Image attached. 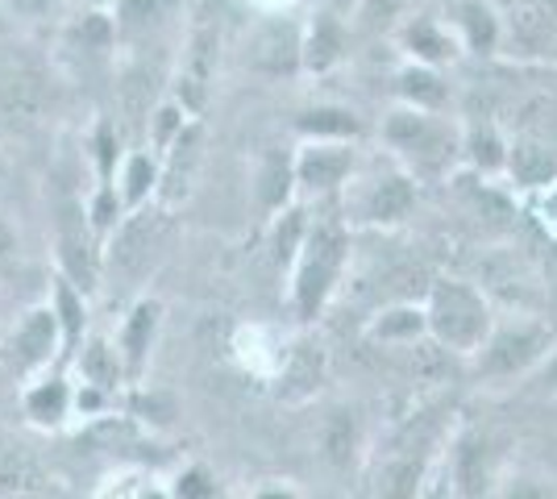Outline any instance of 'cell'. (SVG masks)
<instances>
[{
	"label": "cell",
	"instance_id": "6da1fadb",
	"mask_svg": "<svg viewBox=\"0 0 557 499\" xmlns=\"http://www.w3.org/2000/svg\"><path fill=\"white\" fill-rule=\"evenodd\" d=\"M424 316H429V333L442 341L445 350L470 358L487 346L491 329H495V316H491V304L483 300V291L462 284V279L433 284Z\"/></svg>",
	"mask_w": 557,
	"mask_h": 499
},
{
	"label": "cell",
	"instance_id": "7a4b0ae2",
	"mask_svg": "<svg viewBox=\"0 0 557 499\" xmlns=\"http://www.w3.org/2000/svg\"><path fill=\"white\" fill-rule=\"evenodd\" d=\"M549 346H554V333L545 325H536V321L495 325L487 346L474 354V366L487 379H511V375H524L529 366H536L541 358L549 354Z\"/></svg>",
	"mask_w": 557,
	"mask_h": 499
},
{
	"label": "cell",
	"instance_id": "3957f363",
	"mask_svg": "<svg viewBox=\"0 0 557 499\" xmlns=\"http://www.w3.org/2000/svg\"><path fill=\"white\" fill-rule=\"evenodd\" d=\"M342 259H346V238L337 225H317L308 241H304L300 254V275H296V309L300 316H317L325 296L333 291V279L342 271Z\"/></svg>",
	"mask_w": 557,
	"mask_h": 499
},
{
	"label": "cell",
	"instance_id": "277c9868",
	"mask_svg": "<svg viewBox=\"0 0 557 499\" xmlns=\"http://www.w3.org/2000/svg\"><path fill=\"white\" fill-rule=\"evenodd\" d=\"M387 142L395 150H404V154H412L424 175H437L454 159V150H462V142H454V134L445 125H437V121L429 117V113H420V109L395 113L387 121Z\"/></svg>",
	"mask_w": 557,
	"mask_h": 499
},
{
	"label": "cell",
	"instance_id": "5b68a950",
	"mask_svg": "<svg viewBox=\"0 0 557 499\" xmlns=\"http://www.w3.org/2000/svg\"><path fill=\"white\" fill-rule=\"evenodd\" d=\"M499 29L524 50L549 47L557 34V0H499Z\"/></svg>",
	"mask_w": 557,
	"mask_h": 499
},
{
	"label": "cell",
	"instance_id": "8992f818",
	"mask_svg": "<svg viewBox=\"0 0 557 499\" xmlns=\"http://www.w3.org/2000/svg\"><path fill=\"white\" fill-rule=\"evenodd\" d=\"M349 163H354V154L346 146H308L300 154V163H296V175L308 188H333V184L346 179Z\"/></svg>",
	"mask_w": 557,
	"mask_h": 499
},
{
	"label": "cell",
	"instance_id": "52a82bcc",
	"mask_svg": "<svg viewBox=\"0 0 557 499\" xmlns=\"http://www.w3.org/2000/svg\"><path fill=\"white\" fill-rule=\"evenodd\" d=\"M508 171L516 184L524 188L549 191L557 184V159L541 142H516L508 150Z\"/></svg>",
	"mask_w": 557,
	"mask_h": 499
},
{
	"label": "cell",
	"instance_id": "ba28073f",
	"mask_svg": "<svg viewBox=\"0 0 557 499\" xmlns=\"http://www.w3.org/2000/svg\"><path fill=\"white\" fill-rule=\"evenodd\" d=\"M42 104H47V96H42V79L34 72H4L0 75V113L4 117H38L42 113Z\"/></svg>",
	"mask_w": 557,
	"mask_h": 499
},
{
	"label": "cell",
	"instance_id": "9c48e42d",
	"mask_svg": "<svg viewBox=\"0 0 557 499\" xmlns=\"http://www.w3.org/2000/svg\"><path fill=\"white\" fill-rule=\"evenodd\" d=\"M424 466H429V458H424V453H404V458H392V462L379 471L374 499H420V487H424Z\"/></svg>",
	"mask_w": 557,
	"mask_h": 499
},
{
	"label": "cell",
	"instance_id": "30bf717a",
	"mask_svg": "<svg viewBox=\"0 0 557 499\" xmlns=\"http://www.w3.org/2000/svg\"><path fill=\"white\" fill-rule=\"evenodd\" d=\"M412 200H417L412 179H408V175H387V179L374 184L371 200H367V216L392 225V221H404V216L412 213Z\"/></svg>",
	"mask_w": 557,
	"mask_h": 499
},
{
	"label": "cell",
	"instance_id": "8fae6325",
	"mask_svg": "<svg viewBox=\"0 0 557 499\" xmlns=\"http://www.w3.org/2000/svg\"><path fill=\"white\" fill-rule=\"evenodd\" d=\"M154 234H159V221L150 213H141L138 221H129L121 229V238L113 246V262L121 271H141V262L150 259V246H154Z\"/></svg>",
	"mask_w": 557,
	"mask_h": 499
},
{
	"label": "cell",
	"instance_id": "7c38bea8",
	"mask_svg": "<svg viewBox=\"0 0 557 499\" xmlns=\"http://www.w3.org/2000/svg\"><path fill=\"white\" fill-rule=\"evenodd\" d=\"M42 487V471L25 450H0V499L34 496Z\"/></svg>",
	"mask_w": 557,
	"mask_h": 499
},
{
	"label": "cell",
	"instance_id": "4fadbf2b",
	"mask_svg": "<svg viewBox=\"0 0 557 499\" xmlns=\"http://www.w3.org/2000/svg\"><path fill=\"white\" fill-rule=\"evenodd\" d=\"M342 47H346L342 25L333 22V17H317L308 42H304V63H308L312 72H329V67L342 59Z\"/></svg>",
	"mask_w": 557,
	"mask_h": 499
},
{
	"label": "cell",
	"instance_id": "5bb4252c",
	"mask_svg": "<svg viewBox=\"0 0 557 499\" xmlns=\"http://www.w3.org/2000/svg\"><path fill=\"white\" fill-rule=\"evenodd\" d=\"M404 47H408V54H412L417 63H424V67L454 59V42H449V38H445L433 22H412V25H408V29H404Z\"/></svg>",
	"mask_w": 557,
	"mask_h": 499
},
{
	"label": "cell",
	"instance_id": "9a60e30c",
	"mask_svg": "<svg viewBox=\"0 0 557 499\" xmlns=\"http://www.w3.org/2000/svg\"><path fill=\"white\" fill-rule=\"evenodd\" d=\"M399 92L408 96V104L420 109V113L442 109L445 104V84L437 79V72L424 67V63H417V67H408V72L399 75Z\"/></svg>",
	"mask_w": 557,
	"mask_h": 499
},
{
	"label": "cell",
	"instance_id": "2e32d148",
	"mask_svg": "<svg viewBox=\"0 0 557 499\" xmlns=\"http://www.w3.org/2000/svg\"><path fill=\"white\" fill-rule=\"evenodd\" d=\"M462 150L466 159L479 166V171H508V150L511 146L491 129V125H483V129H470L462 138Z\"/></svg>",
	"mask_w": 557,
	"mask_h": 499
},
{
	"label": "cell",
	"instance_id": "e0dca14e",
	"mask_svg": "<svg viewBox=\"0 0 557 499\" xmlns=\"http://www.w3.org/2000/svg\"><path fill=\"white\" fill-rule=\"evenodd\" d=\"M150 333H154V304H141L134 312V321H129V329H125V350H129V366L134 371L141 366V354L150 346Z\"/></svg>",
	"mask_w": 557,
	"mask_h": 499
},
{
	"label": "cell",
	"instance_id": "ac0fdd59",
	"mask_svg": "<svg viewBox=\"0 0 557 499\" xmlns=\"http://www.w3.org/2000/svg\"><path fill=\"white\" fill-rule=\"evenodd\" d=\"M300 125H304V129H312V134H337V138L358 134V121H354V113H342V109H317V113H308Z\"/></svg>",
	"mask_w": 557,
	"mask_h": 499
},
{
	"label": "cell",
	"instance_id": "d6986e66",
	"mask_svg": "<svg viewBox=\"0 0 557 499\" xmlns=\"http://www.w3.org/2000/svg\"><path fill=\"white\" fill-rule=\"evenodd\" d=\"M499 499H557V487L541 475H511L499 487Z\"/></svg>",
	"mask_w": 557,
	"mask_h": 499
},
{
	"label": "cell",
	"instance_id": "ffe728a7",
	"mask_svg": "<svg viewBox=\"0 0 557 499\" xmlns=\"http://www.w3.org/2000/svg\"><path fill=\"white\" fill-rule=\"evenodd\" d=\"M420 329H429V316H424L420 309L387 312V316L374 325V333H379V337H399V333H412V337H417Z\"/></svg>",
	"mask_w": 557,
	"mask_h": 499
},
{
	"label": "cell",
	"instance_id": "44dd1931",
	"mask_svg": "<svg viewBox=\"0 0 557 499\" xmlns=\"http://www.w3.org/2000/svg\"><path fill=\"white\" fill-rule=\"evenodd\" d=\"M50 333H54V321H50V312H38L29 325L22 329V337H17V346H22L29 358L47 354L50 350Z\"/></svg>",
	"mask_w": 557,
	"mask_h": 499
},
{
	"label": "cell",
	"instance_id": "7402d4cb",
	"mask_svg": "<svg viewBox=\"0 0 557 499\" xmlns=\"http://www.w3.org/2000/svg\"><path fill=\"white\" fill-rule=\"evenodd\" d=\"M404 4H408V0H362V13H358V17H362L367 29H379V25H387L392 17H399Z\"/></svg>",
	"mask_w": 557,
	"mask_h": 499
},
{
	"label": "cell",
	"instance_id": "603a6c76",
	"mask_svg": "<svg viewBox=\"0 0 557 499\" xmlns=\"http://www.w3.org/2000/svg\"><path fill=\"white\" fill-rule=\"evenodd\" d=\"M262 204H278L283 200V191H287V166L278 163V159H271L267 163V175H262Z\"/></svg>",
	"mask_w": 557,
	"mask_h": 499
},
{
	"label": "cell",
	"instance_id": "cb8c5ba5",
	"mask_svg": "<svg viewBox=\"0 0 557 499\" xmlns=\"http://www.w3.org/2000/svg\"><path fill=\"white\" fill-rule=\"evenodd\" d=\"M17 271V238L9 234V225L0 221V287L9 284V275Z\"/></svg>",
	"mask_w": 557,
	"mask_h": 499
},
{
	"label": "cell",
	"instance_id": "d4e9b609",
	"mask_svg": "<svg viewBox=\"0 0 557 499\" xmlns=\"http://www.w3.org/2000/svg\"><path fill=\"white\" fill-rule=\"evenodd\" d=\"M59 404H63V387L54 383V387H47V391H38L34 400H29V408H34V416H59Z\"/></svg>",
	"mask_w": 557,
	"mask_h": 499
},
{
	"label": "cell",
	"instance_id": "484cf974",
	"mask_svg": "<svg viewBox=\"0 0 557 499\" xmlns=\"http://www.w3.org/2000/svg\"><path fill=\"white\" fill-rule=\"evenodd\" d=\"M146 171H150V166H146V159H134V166H129V196H134V200L146 191Z\"/></svg>",
	"mask_w": 557,
	"mask_h": 499
},
{
	"label": "cell",
	"instance_id": "4316f807",
	"mask_svg": "<svg viewBox=\"0 0 557 499\" xmlns=\"http://www.w3.org/2000/svg\"><path fill=\"white\" fill-rule=\"evenodd\" d=\"M545 221H549V225L557 229V184L545 191Z\"/></svg>",
	"mask_w": 557,
	"mask_h": 499
},
{
	"label": "cell",
	"instance_id": "83f0119b",
	"mask_svg": "<svg viewBox=\"0 0 557 499\" xmlns=\"http://www.w3.org/2000/svg\"><path fill=\"white\" fill-rule=\"evenodd\" d=\"M258 499H296V496H292V491H278V487H275V491H262Z\"/></svg>",
	"mask_w": 557,
	"mask_h": 499
},
{
	"label": "cell",
	"instance_id": "f1b7e54d",
	"mask_svg": "<svg viewBox=\"0 0 557 499\" xmlns=\"http://www.w3.org/2000/svg\"><path fill=\"white\" fill-rule=\"evenodd\" d=\"M424 499H442V491H429V496H424Z\"/></svg>",
	"mask_w": 557,
	"mask_h": 499
}]
</instances>
